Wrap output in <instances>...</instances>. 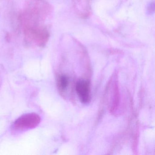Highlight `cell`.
I'll return each instance as SVG.
<instances>
[{
	"label": "cell",
	"instance_id": "obj_4",
	"mask_svg": "<svg viewBox=\"0 0 155 155\" xmlns=\"http://www.w3.org/2000/svg\"><path fill=\"white\" fill-rule=\"evenodd\" d=\"M154 11H155V3L154 2H150L148 5V7L147 8V12L148 14H151L154 13Z\"/></svg>",
	"mask_w": 155,
	"mask_h": 155
},
{
	"label": "cell",
	"instance_id": "obj_3",
	"mask_svg": "<svg viewBox=\"0 0 155 155\" xmlns=\"http://www.w3.org/2000/svg\"><path fill=\"white\" fill-rule=\"evenodd\" d=\"M69 84V79L67 75L61 74L57 78V87L61 93L65 92Z\"/></svg>",
	"mask_w": 155,
	"mask_h": 155
},
{
	"label": "cell",
	"instance_id": "obj_1",
	"mask_svg": "<svg viewBox=\"0 0 155 155\" xmlns=\"http://www.w3.org/2000/svg\"><path fill=\"white\" fill-rule=\"evenodd\" d=\"M41 122V117L35 113H27L17 119L12 126L15 132H20L36 127Z\"/></svg>",
	"mask_w": 155,
	"mask_h": 155
},
{
	"label": "cell",
	"instance_id": "obj_2",
	"mask_svg": "<svg viewBox=\"0 0 155 155\" xmlns=\"http://www.w3.org/2000/svg\"><path fill=\"white\" fill-rule=\"evenodd\" d=\"M76 90L81 101L83 103H88L91 100L90 85L89 81L80 80L76 84Z\"/></svg>",
	"mask_w": 155,
	"mask_h": 155
}]
</instances>
